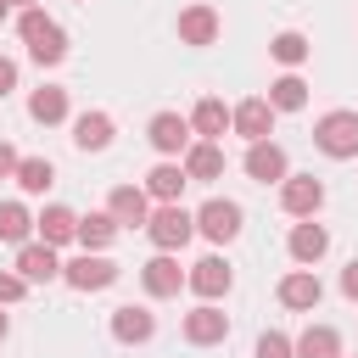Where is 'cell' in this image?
Here are the masks:
<instances>
[{
	"label": "cell",
	"instance_id": "cell-1",
	"mask_svg": "<svg viewBox=\"0 0 358 358\" xmlns=\"http://www.w3.org/2000/svg\"><path fill=\"white\" fill-rule=\"evenodd\" d=\"M17 34H22V45H28V56H34L39 67H56V62L67 56V34H62V22H50L39 6H28V11L17 17Z\"/></svg>",
	"mask_w": 358,
	"mask_h": 358
},
{
	"label": "cell",
	"instance_id": "cell-2",
	"mask_svg": "<svg viewBox=\"0 0 358 358\" xmlns=\"http://www.w3.org/2000/svg\"><path fill=\"white\" fill-rule=\"evenodd\" d=\"M145 235H151V246H157V252H179V246L196 235V213H185L179 201H162V207H151Z\"/></svg>",
	"mask_w": 358,
	"mask_h": 358
},
{
	"label": "cell",
	"instance_id": "cell-3",
	"mask_svg": "<svg viewBox=\"0 0 358 358\" xmlns=\"http://www.w3.org/2000/svg\"><path fill=\"white\" fill-rule=\"evenodd\" d=\"M313 145L324 151V157H336V162H347V157H358V112H324L319 123H313Z\"/></svg>",
	"mask_w": 358,
	"mask_h": 358
},
{
	"label": "cell",
	"instance_id": "cell-4",
	"mask_svg": "<svg viewBox=\"0 0 358 358\" xmlns=\"http://www.w3.org/2000/svg\"><path fill=\"white\" fill-rule=\"evenodd\" d=\"M241 201H224V196H213V201H201V213H196V235H207L213 246H224V241H235L241 235Z\"/></svg>",
	"mask_w": 358,
	"mask_h": 358
},
{
	"label": "cell",
	"instance_id": "cell-5",
	"mask_svg": "<svg viewBox=\"0 0 358 358\" xmlns=\"http://www.w3.org/2000/svg\"><path fill=\"white\" fill-rule=\"evenodd\" d=\"M62 280H67L73 291H106V285H117V263L101 257V252H84V257L62 263Z\"/></svg>",
	"mask_w": 358,
	"mask_h": 358
},
{
	"label": "cell",
	"instance_id": "cell-6",
	"mask_svg": "<svg viewBox=\"0 0 358 358\" xmlns=\"http://www.w3.org/2000/svg\"><path fill=\"white\" fill-rule=\"evenodd\" d=\"M185 285L201 296V302H218L229 285H235V274H229V263L218 257V252H207V257H196L190 263V274H185Z\"/></svg>",
	"mask_w": 358,
	"mask_h": 358
},
{
	"label": "cell",
	"instance_id": "cell-7",
	"mask_svg": "<svg viewBox=\"0 0 358 358\" xmlns=\"http://www.w3.org/2000/svg\"><path fill=\"white\" fill-rule=\"evenodd\" d=\"M229 129H235L246 145L268 140V134H274V106H268V95H252V101H241V106L229 112Z\"/></svg>",
	"mask_w": 358,
	"mask_h": 358
},
{
	"label": "cell",
	"instance_id": "cell-8",
	"mask_svg": "<svg viewBox=\"0 0 358 358\" xmlns=\"http://www.w3.org/2000/svg\"><path fill=\"white\" fill-rule=\"evenodd\" d=\"M190 117H179V112H157L151 123H145V140L162 151V157H179V151H190Z\"/></svg>",
	"mask_w": 358,
	"mask_h": 358
},
{
	"label": "cell",
	"instance_id": "cell-9",
	"mask_svg": "<svg viewBox=\"0 0 358 358\" xmlns=\"http://www.w3.org/2000/svg\"><path fill=\"white\" fill-rule=\"evenodd\" d=\"M280 207H285L291 218H313V213L324 207V185H319L313 173H291V179L280 185Z\"/></svg>",
	"mask_w": 358,
	"mask_h": 358
},
{
	"label": "cell",
	"instance_id": "cell-10",
	"mask_svg": "<svg viewBox=\"0 0 358 358\" xmlns=\"http://www.w3.org/2000/svg\"><path fill=\"white\" fill-rule=\"evenodd\" d=\"M246 173L257 185H285L291 179V162H285V151L274 140H257V145H246Z\"/></svg>",
	"mask_w": 358,
	"mask_h": 358
},
{
	"label": "cell",
	"instance_id": "cell-11",
	"mask_svg": "<svg viewBox=\"0 0 358 358\" xmlns=\"http://www.w3.org/2000/svg\"><path fill=\"white\" fill-rule=\"evenodd\" d=\"M17 274H22L28 285H45V280H62V263H56V246H45V241H28V246H17Z\"/></svg>",
	"mask_w": 358,
	"mask_h": 358
},
{
	"label": "cell",
	"instance_id": "cell-12",
	"mask_svg": "<svg viewBox=\"0 0 358 358\" xmlns=\"http://www.w3.org/2000/svg\"><path fill=\"white\" fill-rule=\"evenodd\" d=\"M140 285H145V296H179V285H185L179 257H173V252H157V257L140 268Z\"/></svg>",
	"mask_w": 358,
	"mask_h": 358
},
{
	"label": "cell",
	"instance_id": "cell-13",
	"mask_svg": "<svg viewBox=\"0 0 358 358\" xmlns=\"http://www.w3.org/2000/svg\"><path fill=\"white\" fill-rule=\"evenodd\" d=\"M280 302H285V308H296V313H313V308L324 302L319 274H313V268H291V274L280 280Z\"/></svg>",
	"mask_w": 358,
	"mask_h": 358
},
{
	"label": "cell",
	"instance_id": "cell-14",
	"mask_svg": "<svg viewBox=\"0 0 358 358\" xmlns=\"http://www.w3.org/2000/svg\"><path fill=\"white\" fill-rule=\"evenodd\" d=\"M224 336H229V319H224L213 302H201V308L185 313V341H190V347H218Z\"/></svg>",
	"mask_w": 358,
	"mask_h": 358
},
{
	"label": "cell",
	"instance_id": "cell-15",
	"mask_svg": "<svg viewBox=\"0 0 358 358\" xmlns=\"http://www.w3.org/2000/svg\"><path fill=\"white\" fill-rule=\"evenodd\" d=\"M34 229H39V241H45V246H67V241H78V213H73V207H62V201H50V207L34 218Z\"/></svg>",
	"mask_w": 358,
	"mask_h": 358
},
{
	"label": "cell",
	"instance_id": "cell-16",
	"mask_svg": "<svg viewBox=\"0 0 358 358\" xmlns=\"http://www.w3.org/2000/svg\"><path fill=\"white\" fill-rule=\"evenodd\" d=\"M112 336H117L123 347H140V341H151V336H157V319H151L145 308L123 302V308H112Z\"/></svg>",
	"mask_w": 358,
	"mask_h": 358
},
{
	"label": "cell",
	"instance_id": "cell-17",
	"mask_svg": "<svg viewBox=\"0 0 358 358\" xmlns=\"http://www.w3.org/2000/svg\"><path fill=\"white\" fill-rule=\"evenodd\" d=\"M324 252H330V229H324V224H313V218H302V224L291 229V257H296L302 268H313Z\"/></svg>",
	"mask_w": 358,
	"mask_h": 358
},
{
	"label": "cell",
	"instance_id": "cell-18",
	"mask_svg": "<svg viewBox=\"0 0 358 358\" xmlns=\"http://www.w3.org/2000/svg\"><path fill=\"white\" fill-rule=\"evenodd\" d=\"M106 213H112L117 224H145V218H151V196H145L140 185H117V190L106 196Z\"/></svg>",
	"mask_w": 358,
	"mask_h": 358
},
{
	"label": "cell",
	"instance_id": "cell-19",
	"mask_svg": "<svg viewBox=\"0 0 358 358\" xmlns=\"http://www.w3.org/2000/svg\"><path fill=\"white\" fill-rule=\"evenodd\" d=\"M179 39L185 45H213L218 39V11L213 6H185L179 11Z\"/></svg>",
	"mask_w": 358,
	"mask_h": 358
},
{
	"label": "cell",
	"instance_id": "cell-20",
	"mask_svg": "<svg viewBox=\"0 0 358 358\" xmlns=\"http://www.w3.org/2000/svg\"><path fill=\"white\" fill-rule=\"evenodd\" d=\"M73 145L78 151H106L112 145V117L106 112H78L73 117Z\"/></svg>",
	"mask_w": 358,
	"mask_h": 358
},
{
	"label": "cell",
	"instance_id": "cell-21",
	"mask_svg": "<svg viewBox=\"0 0 358 358\" xmlns=\"http://www.w3.org/2000/svg\"><path fill=\"white\" fill-rule=\"evenodd\" d=\"M190 129H196L201 140H224V129H229V106H224L218 95H201L196 112H190Z\"/></svg>",
	"mask_w": 358,
	"mask_h": 358
},
{
	"label": "cell",
	"instance_id": "cell-22",
	"mask_svg": "<svg viewBox=\"0 0 358 358\" xmlns=\"http://www.w3.org/2000/svg\"><path fill=\"white\" fill-rule=\"evenodd\" d=\"M185 173L201 179V185L218 179V173H224V145H218V140H196V145L185 151Z\"/></svg>",
	"mask_w": 358,
	"mask_h": 358
},
{
	"label": "cell",
	"instance_id": "cell-23",
	"mask_svg": "<svg viewBox=\"0 0 358 358\" xmlns=\"http://www.w3.org/2000/svg\"><path fill=\"white\" fill-rule=\"evenodd\" d=\"M190 185V173H185V162H157L151 173H145V196H157V201H179V190Z\"/></svg>",
	"mask_w": 358,
	"mask_h": 358
},
{
	"label": "cell",
	"instance_id": "cell-24",
	"mask_svg": "<svg viewBox=\"0 0 358 358\" xmlns=\"http://www.w3.org/2000/svg\"><path fill=\"white\" fill-rule=\"evenodd\" d=\"M28 117H34V123H45V129H50V123H62V117H67V90H56V84L34 90V95H28Z\"/></svg>",
	"mask_w": 358,
	"mask_h": 358
},
{
	"label": "cell",
	"instance_id": "cell-25",
	"mask_svg": "<svg viewBox=\"0 0 358 358\" xmlns=\"http://www.w3.org/2000/svg\"><path fill=\"white\" fill-rule=\"evenodd\" d=\"M117 218L112 213H90V218H78V241H84V252H106L112 241H117Z\"/></svg>",
	"mask_w": 358,
	"mask_h": 358
},
{
	"label": "cell",
	"instance_id": "cell-26",
	"mask_svg": "<svg viewBox=\"0 0 358 358\" xmlns=\"http://www.w3.org/2000/svg\"><path fill=\"white\" fill-rule=\"evenodd\" d=\"M296 358H341V336L330 324H308L296 336Z\"/></svg>",
	"mask_w": 358,
	"mask_h": 358
},
{
	"label": "cell",
	"instance_id": "cell-27",
	"mask_svg": "<svg viewBox=\"0 0 358 358\" xmlns=\"http://www.w3.org/2000/svg\"><path fill=\"white\" fill-rule=\"evenodd\" d=\"M268 106H274V112H302V106H308V84H302L296 73H280V78L268 84Z\"/></svg>",
	"mask_w": 358,
	"mask_h": 358
},
{
	"label": "cell",
	"instance_id": "cell-28",
	"mask_svg": "<svg viewBox=\"0 0 358 358\" xmlns=\"http://www.w3.org/2000/svg\"><path fill=\"white\" fill-rule=\"evenodd\" d=\"M308 50H313V45H308V34H296V28H285V34H274V39H268V56H274L280 67H302V62H308Z\"/></svg>",
	"mask_w": 358,
	"mask_h": 358
},
{
	"label": "cell",
	"instance_id": "cell-29",
	"mask_svg": "<svg viewBox=\"0 0 358 358\" xmlns=\"http://www.w3.org/2000/svg\"><path fill=\"white\" fill-rule=\"evenodd\" d=\"M17 185H22L28 196H45V190L56 185V168H50V157H22V162H17Z\"/></svg>",
	"mask_w": 358,
	"mask_h": 358
},
{
	"label": "cell",
	"instance_id": "cell-30",
	"mask_svg": "<svg viewBox=\"0 0 358 358\" xmlns=\"http://www.w3.org/2000/svg\"><path fill=\"white\" fill-rule=\"evenodd\" d=\"M28 229H34V213H28L22 201H0V241L28 246Z\"/></svg>",
	"mask_w": 358,
	"mask_h": 358
},
{
	"label": "cell",
	"instance_id": "cell-31",
	"mask_svg": "<svg viewBox=\"0 0 358 358\" xmlns=\"http://www.w3.org/2000/svg\"><path fill=\"white\" fill-rule=\"evenodd\" d=\"M257 358H296V341L280 336V330H263L257 336Z\"/></svg>",
	"mask_w": 358,
	"mask_h": 358
},
{
	"label": "cell",
	"instance_id": "cell-32",
	"mask_svg": "<svg viewBox=\"0 0 358 358\" xmlns=\"http://www.w3.org/2000/svg\"><path fill=\"white\" fill-rule=\"evenodd\" d=\"M22 296H28V280L22 274H0V308L6 302H22Z\"/></svg>",
	"mask_w": 358,
	"mask_h": 358
},
{
	"label": "cell",
	"instance_id": "cell-33",
	"mask_svg": "<svg viewBox=\"0 0 358 358\" xmlns=\"http://www.w3.org/2000/svg\"><path fill=\"white\" fill-rule=\"evenodd\" d=\"M11 90H17V62H11V56H0V101H6Z\"/></svg>",
	"mask_w": 358,
	"mask_h": 358
},
{
	"label": "cell",
	"instance_id": "cell-34",
	"mask_svg": "<svg viewBox=\"0 0 358 358\" xmlns=\"http://www.w3.org/2000/svg\"><path fill=\"white\" fill-rule=\"evenodd\" d=\"M17 162H22V157H17V151L0 140V179H17Z\"/></svg>",
	"mask_w": 358,
	"mask_h": 358
},
{
	"label": "cell",
	"instance_id": "cell-35",
	"mask_svg": "<svg viewBox=\"0 0 358 358\" xmlns=\"http://www.w3.org/2000/svg\"><path fill=\"white\" fill-rule=\"evenodd\" d=\"M341 296H352V302H358V257L341 268Z\"/></svg>",
	"mask_w": 358,
	"mask_h": 358
},
{
	"label": "cell",
	"instance_id": "cell-36",
	"mask_svg": "<svg viewBox=\"0 0 358 358\" xmlns=\"http://www.w3.org/2000/svg\"><path fill=\"white\" fill-rule=\"evenodd\" d=\"M6 330H11V319H6V313H0V341H6Z\"/></svg>",
	"mask_w": 358,
	"mask_h": 358
},
{
	"label": "cell",
	"instance_id": "cell-37",
	"mask_svg": "<svg viewBox=\"0 0 358 358\" xmlns=\"http://www.w3.org/2000/svg\"><path fill=\"white\" fill-rule=\"evenodd\" d=\"M6 6H22V11H28V6H34V0H6Z\"/></svg>",
	"mask_w": 358,
	"mask_h": 358
},
{
	"label": "cell",
	"instance_id": "cell-38",
	"mask_svg": "<svg viewBox=\"0 0 358 358\" xmlns=\"http://www.w3.org/2000/svg\"><path fill=\"white\" fill-rule=\"evenodd\" d=\"M0 17H6V0H0Z\"/></svg>",
	"mask_w": 358,
	"mask_h": 358
}]
</instances>
